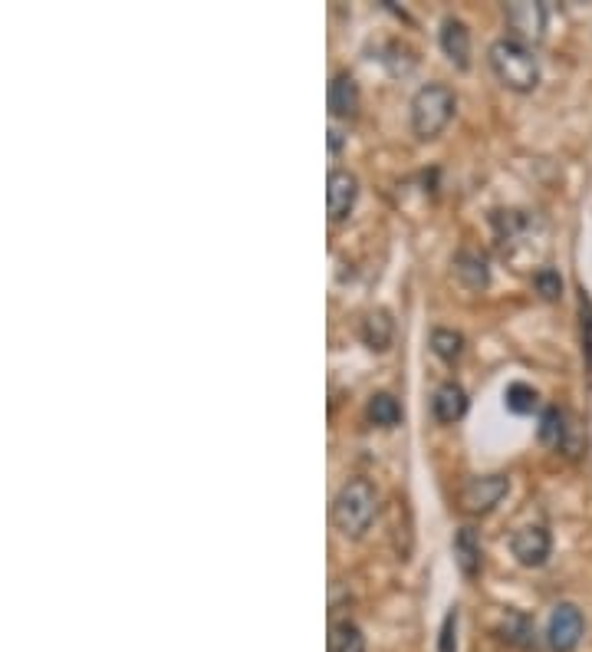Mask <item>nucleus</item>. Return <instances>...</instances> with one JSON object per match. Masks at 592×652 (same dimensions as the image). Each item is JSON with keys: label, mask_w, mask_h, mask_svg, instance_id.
I'll return each instance as SVG.
<instances>
[{"label": "nucleus", "mask_w": 592, "mask_h": 652, "mask_svg": "<svg viewBox=\"0 0 592 652\" xmlns=\"http://www.w3.org/2000/svg\"><path fill=\"white\" fill-rule=\"evenodd\" d=\"M454 560H458L464 577H477V573H481L484 550H481V537H477L474 527H461V531L454 534Z\"/></svg>", "instance_id": "obj_11"}, {"label": "nucleus", "mask_w": 592, "mask_h": 652, "mask_svg": "<svg viewBox=\"0 0 592 652\" xmlns=\"http://www.w3.org/2000/svg\"><path fill=\"white\" fill-rule=\"evenodd\" d=\"M392 336H395V323L385 310H372L366 313V320H362V340H366L369 350H389L392 346Z\"/></svg>", "instance_id": "obj_14"}, {"label": "nucleus", "mask_w": 592, "mask_h": 652, "mask_svg": "<svg viewBox=\"0 0 592 652\" xmlns=\"http://www.w3.org/2000/svg\"><path fill=\"white\" fill-rule=\"evenodd\" d=\"M566 432H569V425H566V412L563 409H546L543 412V419H540V442L543 445H550V448H563L566 445Z\"/></svg>", "instance_id": "obj_19"}, {"label": "nucleus", "mask_w": 592, "mask_h": 652, "mask_svg": "<svg viewBox=\"0 0 592 652\" xmlns=\"http://www.w3.org/2000/svg\"><path fill=\"white\" fill-rule=\"evenodd\" d=\"M375 511H379V494H375V485L369 478H349L333 501V521L352 541L369 531Z\"/></svg>", "instance_id": "obj_2"}, {"label": "nucleus", "mask_w": 592, "mask_h": 652, "mask_svg": "<svg viewBox=\"0 0 592 652\" xmlns=\"http://www.w3.org/2000/svg\"><path fill=\"white\" fill-rule=\"evenodd\" d=\"M507 491H510L507 475H481V478L464 481L458 501L468 514H487V511H494L500 501H504Z\"/></svg>", "instance_id": "obj_4"}, {"label": "nucleus", "mask_w": 592, "mask_h": 652, "mask_svg": "<svg viewBox=\"0 0 592 652\" xmlns=\"http://www.w3.org/2000/svg\"><path fill=\"white\" fill-rule=\"evenodd\" d=\"M454 106H458V96L454 89L444 83H428L421 86L415 99H412V129L418 139H435L444 132V126L454 116Z\"/></svg>", "instance_id": "obj_3"}, {"label": "nucleus", "mask_w": 592, "mask_h": 652, "mask_svg": "<svg viewBox=\"0 0 592 652\" xmlns=\"http://www.w3.org/2000/svg\"><path fill=\"white\" fill-rule=\"evenodd\" d=\"M507 27L514 33V40L520 43H537L546 30V7L533 4V0H517V4L504 7Z\"/></svg>", "instance_id": "obj_6"}, {"label": "nucleus", "mask_w": 592, "mask_h": 652, "mask_svg": "<svg viewBox=\"0 0 592 652\" xmlns=\"http://www.w3.org/2000/svg\"><path fill=\"white\" fill-rule=\"evenodd\" d=\"M586 620L583 613L576 610L573 603H560L550 616V626H546V643L553 652H573L583 639Z\"/></svg>", "instance_id": "obj_5"}, {"label": "nucleus", "mask_w": 592, "mask_h": 652, "mask_svg": "<svg viewBox=\"0 0 592 652\" xmlns=\"http://www.w3.org/2000/svg\"><path fill=\"white\" fill-rule=\"evenodd\" d=\"M454 274L468 290H484L491 280V267H487V257L481 251H461L454 257Z\"/></svg>", "instance_id": "obj_13"}, {"label": "nucleus", "mask_w": 592, "mask_h": 652, "mask_svg": "<svg viewBox=\"0 0 592 652\" xmlns=\"http://www.w3.org/2000/svg\"><path fill=\"white\" fill-rule=\"evenodd\" d=\"M329 109L339 119H352L359 112V83L349 73H336L329 83Z\"/></svg>", "instance_id": "obj_12"}, {"label": "nucleus", "mask_w": 592, "mask_h": 652, "mask_svg": "<svg viewBox=\"0 0 592 652\" xmlns=\"http://www.w3.org/2000/svg\"><path fill=\"white\" fill-rule=\"evenodd\" d=\"M504 639L520 649H537V626L527 613H507L504 620Z\"/></svg>", "instance_id": "obj_15"}, {"label": "nucleus", "mask_w": 592, "mask_h": 652, "mask_svg": "<svg viewBox=\"0 0 592 652\" xmlns=\"http://www.w3.org/2000/svg\"><path fill=\"white\" fill-rule=\"evenodd\" d=\"M431 412H435V419L441 425H454L458 419H464V412H468V392H464L454 379L441 382L435 389V396H431Z\"/></svg>", "instance_id": "obj_9"}, {"label": "nucleus", "mask_w": 592, "mask_h": 652, "mask_svg": "<svg viewBox=\"0 0 592 652\" xmlns=\"http://www.w3.org/2000/svg\"><path fill=\"white\" fill-rule=\"evenodd\" d=\"M438 652H458V610H451L448 616H444Z\"/></svg>", "instance_id": "obj_23"}, {"label": "nucleus", "mask_w": 592, "mask_h": 652, "mask_svg": "<svg viewBox=\"0 0 592 652\" xmlns=\"http://www.w3.org/2000/svg\"><path fill=\"white\" fill-rule=\"evenodd\" d=\"M533 287H537V294L543 300H556L563 294V277L556 271H550V267H543V271L533 274Z\"/></svg>", "instance_id": "obj_22"}, {"label": "nucleus", "mask_w": 592, "mask_h": 652, "mask_svg": "<svg viewBox=\"0 0 592 652\" xmlns=\"http://www.w3.org/2000/svg\"><path fill=\"white\" fill-rule=\"evenodd\" d=\"M329 652H366V636L356 623H336L329 629Z\"/></svg>", "instance_id": "obj_16"}, {"label": "nucleus", "mask_w": 592, "mask_h": 652, "mask_svg": "<svg viewBox=\"0 0 592 652\" xmlns=\"http://www.w3.org/2000/svg\"><path fill=\"white\" fill-rule=\"evenodd\" d=\"M579 330H583V356L586 366L592 369V297L579 290Z\"/></svg>", "instance_id": "obj_21"}, {"label": "nucleus", "mask_w": 592, "mask_h": 652, "mask_svg": "<svg viewBox=\"0 0 592 652\" xmlns=\"http://www.w3.org/2000/svg\"><path fill=\"white\" fill-rule=\"evenodd\" d=\"M550 550H553V537L540 524L520 527V531L510 537V554H514L517 564H523V567H543L546 557H550Z\"/></svg>", "instance_id": "obj_7"}, {"label": "nucleus", "mask_w": 592, "mask_h": 652, "mask_svg": "<svg viewBox=\"0 0 592 652\" xmlns=\"http://www.w3.org/2000/svg\"><path fill=\"white\" fill-rule=\"evenodd\" d=\"M487 60H491L494 76L507 89H514V93H533V89H537L540 63H537V56H533V50L527 47V43H520L514 37H504L491 47Z\"/></svg>", "instance_id": "obj_1"}, {"label": "nucleus", "mask_w": 592, "mask_h": 652, "mask_svg": "<svg viewBox=\"0 0 592 652\" xmlns=\"http://www.w3.org/2000/svg\"><path fill=\"white\" fill-rule=\"evenodd\" d=\"M356 198H359L356 175L346 172V168H333L329 178H326V208H329V218H333V221L349 218V211L356 208Z\"/></svg>", "instance_id": "obj_8"}, {"label": "nucleus", "mask_w": 592, "mask_h": 652, "mask_svg": "<svg viewBox=\"0 0 592 652\" xmlns=\"http://www.w3.org/2000/svg\"><path fill=\"white\" fill-rule=\"evenodd\" d=\"M504 402L514 415H533L540 409V392L527 386V382H514V386H507Z\"/></svg>", "instance_id": "obj_18"}, {"label": "nucleus", "mask_w": 592, "mask_h": 652, "mask_svg": "<svg viewBox=\"0 0 592 652\" xmlns=\"http://www.w3.org/2000/svg\"><path fill=\"white\" fill-rule=\"evenodd\" d=\"M441 50L454 66L468 70V63H471V30L464 27L461 20L448 17L441 24Z\"/></svg>", "instance_id": "obj_10"}, {"label": "nucleus", "mask_w": 592, "mask_h": 652, "mask_svg": "<svg viewBox=\"0 0 592 652\" xmlns=\"http://www.w3.org/2000/svg\"><path fill=\"white\" fill-rule=\"evenodd\" d=\"M366 412L375 425H382V429H392V425L402 422V406H398V399L389 396V392H375Z\"/></svg>", "instance_id": "obj_17"}, {"label": "nucleus", "mask_w": 592, "mask_h": 652, "mask_svg": "<svg viewBox=\"0 0 592 652\" xmlns=\"http://www.w3.org/2000/svg\"><path fill=\"white\" fill-rule=\"evenodd\" d=\"M431 350L444 363H458L464 353V336L458 330H435L431 333Z\"/></svg>", "instance_id": "obj_20"}]
</instances>
